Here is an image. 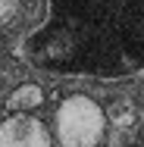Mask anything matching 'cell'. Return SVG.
Returning a JSON list of instances; mask_svg holds the SVG:
<instances>
[{
    "label": "cell",
    "instance_id": "obj_3",
    "mask_svg": "<svg viewBox=\"0 0 144 147\" xmlns=\"http://www.w3.org/2000/svg\"><path fill=\"white\" fill-rule=\"evenodd\" d=\"M41 103H44V88L34 85V82H25V85L13 88L9 97H6V107H9L13 113H31V110H38Z\"/></svg>",
    "mask_w": 144,
    "mask_h": 147
},
{
    "label": "cell",
    "instance_id": "obj_2",
    "mask_svg": "<svg viewBox=\"0 0 144 147\" xmlns=\"http://www.w3.org/2000/svg\"><path fill=\"white\" fill-rule=\"evenodd\" d=\"M0 147H53V135L41 119L13 113L9 119H0Z\"/></svg>",
    "mask_w": 144,
    "mask_h": 147
},
{
    "label": "cell",
    "instance_id": "obj_1",
    "mask_svg": "<svg viewBox=\"0 0 144 147\" xmlns=\"http://www.w3.org/2000/svg\"><path fill=\"white\" fill-rule=\"evenodd\" d=\"M107 135V113L97 100L72 94L57 107L53 138L59 147H97Z\"/></svg>",
    "mask_w": 144,
    "mask_h": 147
}]
</instances>
